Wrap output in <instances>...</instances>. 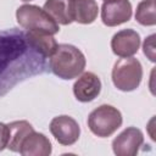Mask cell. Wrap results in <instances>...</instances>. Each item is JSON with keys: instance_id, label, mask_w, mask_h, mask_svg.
<instances>
[{"instance_id": "obj_1", "label": "cell", "mask_w": 156, "mask_h": 156, "mask_svg": "<svg viewBox=\"0 0 156 156\" xmlns=\"http://www.w3.org/2000/svg\"><path fill=\"white\" fill-rule=\"evenodd\" d=\"M33 50L26 41L24 34L17 30L0 32V84L1 89H11L22 77L34 74L27 69L28 51Z\"/></svg>"}, {"instance_id": "obj_2", "label": "cell", "mask_w": 156, "mask_h": 156, "mask_svg": "<svg viewBox=\"0 0 156 156\" xmlns=\"http://www.w3.org/2000/svg\"><path fill=\"white\" fill-rule=\"evenodd\" d=\"M49 58L51 72L65 80L77 78L82 74L87 63L83 52L71 44H58L55 52Z\"/></svg>"}, {"instance_id": "obj_3", "label": "cell", "mask_w": 156, "mask_h": 156, "mask_svg": "<svg viewBox=\"0 0 156 156\" xmlns=\"http://www.w3.org/2000/svg\"><path fill=\"white\" fill-rule=\"evenodd\" d=\"M16 18L18 24L27 30H43L50 34H56L60 30L58 24L52 17L37 5L24 4L16 11Z\"/></svg>"}, {"instance_id": "obj_4", "label": "cell", "mask_w": 156, "mask_h": 156, "mask_svg": "<svg viewBox=\"0 0 156 156\" xmlns=\"http://www.w3.org/2000/svg\"><path fill=\"white\" fill-rule=\"evenodd\" d=\"M143 78V67L139 60L130 57L119 58L112 68L113 85L122 91L135 90Z\"/></svg>"}, {"instance_id": "obj_5", "label": "cell", "mask_w": 156, "mask_h": 156, "mask_svg": "<svg viewBox=\"0 0 156 156\" xmlns=\"http://www.w3.org/2000/svg\"><path fill=\"white\" fill-rule=\"evenodd\" d=\"M123 118L116 107L111 105H101L90 112L88 117V127L93 134L99 138L112 135L121 126Z\"/></svg>"}, {"instance_id": "obj_6", "label": "cell", "mask_w": 156, "mask_h": 156, "mask_svg": "<svg viewBox=\"0 0 156 156\" xmlns=\"http://www.w3.org/2000/svg\"><path fill=\"white\" fill-rule=\"evenodd\" d=\"M50 132L54 138L65 146L73 145L80 135V128L78 122L66 115L54 117L50 122Z\"/></svg>"}, {"instance_id": "obj_7", "label": "cell", "mask_w": 156, "mask_h": 156, "mask_svg": "<svg viewBox=\"0 0 156 156\" xmlns=\"http://www.w3.org/2000/svg\"><path fill=\"white\" fill-rule=\"evenodd\" d=\"M144 143L140 129L128 127L119 133L112 141V150L117 156H135Z\"/></svg>"}, {"instance_id": "obj_8", "label": "cell", "mask_w": 156, "mask_h": 156, "mask_svg": "<svg viewBox=\"0 0 156 156\" xmlns=\"http://www.w3.org/2000/svg\"><path fill=\"white\" fill-rule=\"evenodd\" d=\"M132 17V4L129 0H108L101 6V20L107 27L126 23Z\"/></svg>"}, {"instance_id": "obj_9", "label": "cell", "mask_w": 156, "mask_h": 156, "mask_svg": "<svg viewBox=\"0 0 156 156\" xmlns=\"http://www.w3.org/2000/svg\"><path fill=\"white\" fill-rule=\"evenodd\" d=\"M140 48V35L134 29H122L111 39V49L119 57H130Z\"/></svg>"}, {"instance_id": "obj_10", "label": "cell", "mask_w": 156, "mask_h": 156, "mask_svg": "<svg viewBox=\"0 0 156 156\" xmlns=\"http://www.w3.org/2000/svg\"><path fill=\"white\" fill-rule=\"evenodd\" d=\"M101 91V80L93 72H84L73 84V94L80 102H90Z\"/></svg>"}, {"instance_id": "obj_11", "label": "cell", "mask_w": 156, "mask_h": 156, "mask_svg": "<svg viewBox=\"0 0 156 156\" xmlns=\"http://www.w3.org/2000/svg\"><path fill=\"white\" fill-rule=\"evenodd\" d=\"M24 38L29 48L44 58H49L58 45L52 34L43 30H27V33H24Z\"/></svg>"}, {"instance_id": "obj_12", "label": "cell", "mask_w": 156, "mask_h": 156, "mask_svg": "<svg viewBox=\"0 0 156 156\" xmlns=\"http://www.w3.org/2000/svg\"><path fill=\"white\" fill-rule=\"evenodd\" d=\"M52 151L50 140L43 134L33 130L21 144L20 154L23 156H49Z\"/></svg>"}, {"instance_id": "obj_13", "label": "cell", "mask_w": 156, "mask_h": 156, "mask_svg": "<svg viewBox=\"0 0 156 156\" xmlns=\"http://www.w3.org/2000/svg\"><path fill=\"white\" fill-rule=\"evenodd\" d=\"M43 9L57 24H71L73 22V0H46Z\"/></svg>"}, {"instance_id": "obj_14", "label": "cell", "mask_w": 156, "mask_h": 156, "mask_svg": "<svg viewBox=\"0 0 156 156\" xmlns=\"http://www.w3.org/2000/svg\"><path fill=\"white\" fill-rule=\"evenodd\" d=\"M99 12L95 0H73V21L80 24L93 23Z\"/></svg>"}, {"instance_id": "obj_15", "label": "cell", "mask_w": 156, "mask_h": 156, "mask_svg": "<svg viewBox=\"0 0 156 156\" xmlns=\"http://www.w3.org/2000/svg\"><path fill=\"white\" fill-rule=\"evenodd\" d=\"M7 127H9L7 149L13 152H20L22 141L29 133L34 130V128L27 121H15V122L9 123Z\"/></svg>"}, {"instance_id": "obj_16", "label": "cell", "mask_w": 156, "mask_h": 156, "mask_svg": "<svg viewBox=\"0 0 156 156\" xmlns=\"http://www.w3.org/2000/svg\"><path fill=\"white\" fill-rule=\"evenodd\" d=\"M156 4L155 0H141L135 11V20L141 26H155L156 24Z\"/></svg>"}, {"instance_id": "obj_17", "label": "cell", "mask_w": 156, "mask_h": 156, "mask_svg": "<svg viewBox=\"0 0 156 156\" xmlns=\"http://www.w3.org/2000/svg\"><path fill=\"white\" fill-rule=\"evenodd\" d=\"M143 49H144V54L147 56V58L154 62L155 61V34H151L150 37H147L145 39Z\"/></svg>"}, {"instance_id": "obj_18", "label": "cell", "mask_w": 156, "mask_h": 156, "mask_svg": "<svg viewBox=\"0 0 156 156\" xmlns=\"http://www.w3.org/2000/svg\"><path fill=\"white\" fill-rule=\"evenodd\" d=\"M7 143H9V127L7 124L0 122V151L7 147Z\"/></svg>"}, {"instance_id": "obj_19", "label": "cell", "mask_w": 156, "mask_h": 156, "mask_svg": "<svg viewBox=\"0 0 156 156\" xmlns=\"http://www.w3.org/2000/svg\"><path fill=\"white\" fill-rule=\"evenodd\" d=\"M22 1H30V0H22Z\"/></svg>"}, {"instance_id": "obj_20", "label": "cell", "mask_w": 156, "mask_h": 156, "mask_svg": "<svg viewBox=\"0 0 156 156\" xmlns=\"http://www.w3.org/2000/svg\"><path fill=\"white\" fill-rule=\"evenodd\" d=\"M104 1H108V0H104Z\"/></svg>"}]
</instances>
